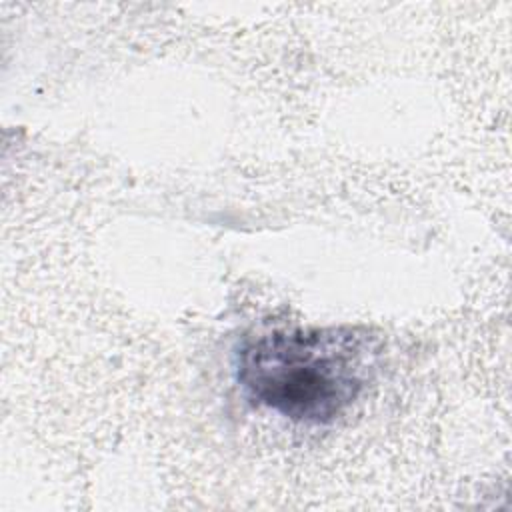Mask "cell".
<instances>
[{
    "instance_id": "1",
    "label": "cell",
    "mask_w": 512,
    "mask_h": 512,
    "mask_svg": "<svg viewBox=\"0 0 512 512\" xmlns=\"http://www.w3.org/2000/svg\"><path fill=\"white\" fill-rule=\"evenodd\" d=\"M378 356L380 342L366 328H278L238 346L234 376L254 406L292 422L330 424L360 398Z\"/></svg>"
}]
</instances>
